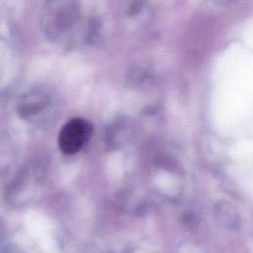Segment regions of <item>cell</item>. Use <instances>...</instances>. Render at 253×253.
Instances as JSON below:
<instances>
[{"mask_svg":"<svg viewBox=\"0 0 253 253\" xmlns=\"http://www.w3.org/2000/svg\"><path fill=\"white\" fill-rule=\"evenodd\" d=\"M80 23V8L72 1L46 3L42 12V27L46 38L58 42L71 41Z\"/></svg>","mask_w":253,"mask_h":253,"instance_id":"6da1fadb","label":"cell"},{"mask_svg":"<svg viewBox=\"0 0 253 253\" xmlns=\"http://www.w3.org/2000/svg\"><path fill=\"white\" fill-rule=\"evenodd\" d=\"M92 135V125L85 119L73 118L65 123L58 133V146L64 154L81 150Z\"/></svg>","mask_w":253,"mask_h":253,"instance_id":"7a4b0ae2","label":"cell"},{"mask_svg":"<svg viewBox=\"0 0 253 253\" xmlns=\"http://www.w3.org/2000/svg\"><path fill=\"white\" fill-rule=\"evenodd\" d=\"M50 104V95L43 89L36 88L23 95L17 109L25 120H39L46 113Z\"/></svg>","mask_w":253,"mask_h":253,"instance_id":"3957f363","label":"cell"},{"mask_svg":"<svg viewBox=\"0 0 253 253\" xmlns=\"http://www.w3.org/2000/svg\"><path fill=\"white\" fill-rule=\"evenodd\" d=\"M215 215L218 222H220L223 226L234 227L237 224V221H238L237 214L234 209L231 207V205L227 203L218 204L216 206Z\"/></svg>","mask_w":253,"mask_h":253,"instance_id":"277c9868","label":"cell"}]
</instances>
